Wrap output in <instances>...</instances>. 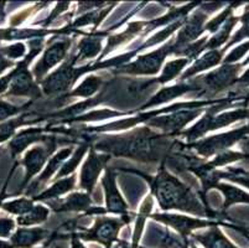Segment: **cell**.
Listing matches in <instances>:
<instances>
[{
  "label": "cell",
  "instance_id": "d590c367",
  "mask_svg": "<svg viewBox=\"0 0 249 248\" xmlns=\"http://www.w3.org/2000/svg\"><path fill=\"white\" fill-rule=\"evenodd\" d=\"M29 115V113H24L20 117L13 118V119L5 120V122L0 123V144L4 142H6L8 139L13 138L15 135V132L19 127L24 126L28 123L26 117Z\"/></svg>",
  "mask_w": 249,
  "mask_h": 248
},
{
  "label": "cell",
  "instance_id": "60d3db41",
  "mask_svg": "<svg viewBox=\"0 0 249 248\" xmlns=\"http://www.w3.org/2000/svg\"><path fill=\"white\" fill-rule=\"evenodd\" d=\"M237 6H239L238 3L235 4H232V5L228 6L227 9H226L223 13H221L219 15H217L216 18H213V19L211 20V21H208L207 24L205 25V31H208V33H217V31L221 29V26L223 24H225L226 20L228 19V18L232 15V10L234 8H237Z\"/></svg>",
  "mask_w": 249,
  "mask_h": 248
},
{
  "label": "cell",
  "instance_id": "603a6c76",
  "mask_svg": "<svg viewBox=\"0 0 249 248\" xmlns=\"http://www.w3.org/2000/svg\"><path fill=\"white\" fill-rule=\"evenodd\" d=\"M149 25V21H133L130 24H128V27L126 30L123 31L121 34H117V35H110L108 38V42L104 47V50L102 51L101 57H99L98 61H102V58L104 56H107L108 52H112L113 50L118 49L121 45L126 44L129 41H132L133 38L137 35L142 34V31L145 30V27Z\"/></svg>",
  "mask_w": 249,
  "mask_h": 248
},
{
  "label": "cell",
  "instance_id": "52a82bcc",
  "mask_svg": "<svg viewBox=\"0 0 249 248\" xmlns=\"http://www.w3.org/2000/svg\"><path fill=\"white\" fill-rule=\"evenodd\" d=\"M242 67H243L242 63H238V65H225L223 63L222 67H219L216 71L198 77V78H194V81L201 88V92L197 97H201L203 95H217L237 83V79H238L237 75L239 74Z\"/></svg>",
  "mask_w": 249,
  "mask_h": 248
},
{
  "label": "cell",
  "instance_id": "1f68e13d",
  "mask_svg": "<svg viewBox=\"0 0 249 248\" xmlns=\"http://www.w3.org/2000/svg\"><path fill=\"white\" fill-rule=\"evenodd\" d=\"M50 216V209L45 208L44 205H35L33 210L29 211L25 215L19 216L17 220L18 225L20 227H31L35 225L42 224V222L47 221V218Z\"/></svg>",
  "mask_w": 249,
  "mask_h": 248
},
{
  "label": "cell",
  "instance_id": "6da1fadb",
  "mask_svg": "<svg viewBox=\"0 0 249 248\" xmlns=\"http://www.w3.org/2000/svg\"><path fill=\"white\" fill-rule=\"evenodd\" d=\"M173 136L159 134L149 127L138 128L122 135H106L90 143L94 150L110 156L133 159L145 164L161 163L176 147Z\"/></svg>",
  "mask_w": 249,
  "mask_h": 248
},
{
  "label": "cell",
  "instance_id": "7bdbcfd3",
  "mask_svg": "<svg viewBox=\"0 0 249 248\" xmlns=\"http://www.w3.org/2000/svg\"><path fill=\"white\" fill-rule=\"evenodd\" d=\"M0 52L11 61L17 58H24L26 56V45L22 42H17L10 46L0 47Z\"/></svg>",
  "mask_w": 249,
  "mask_h": 248
},
{
  "label": "cell",
  "instance_id": "d4e9b609",
  "mask_svg": "<svg viewBox=\"0 0 249 248\" xmlns=\"http://www.w3.org/2000/svg\"><path fill=\"white\" fill-rule=\"evenodd\" d=\"M76 179L77 175L72 174L69 177H63L60 180H56L51 188L34 196L33 201H50V200L60 199V196H62L63 194H66V192L76 188Z\"/></svg>",
  "mask_w": 249,
  "mask_h": 248
},
{
  "label": "cell",
  "instance_id": "ee69618b",
  "mask_svg": "<svg viewBox=\"0 0 249 248\" xmlns=\"http://www.w3.org/2000/svg\"><path fill=\"white\" fill-rule=\"evenodd\" d=\"M239 20L243 22V25H242V29L235 33V35L233 36L232 40L228 41L227 45H226V46L222 49L223 51H226L228 47H231L233 44H235V42H238V41L243 40V38H249V6H248V9H247V13L244 14L243 17L239 18Z\"/></svg>",
  "mask_w": 249,
  "mask_h": 248
},
{
  "label": "cell",
  "instance_id": "277c9868",
  "mask_svg": "<svg viewBox=\"0 0 249 248\" xmlns=\"http://www.w3.org/2000/svg\"><path fill=\"white\" fill-rule=\"evenodd\" d=\"M124 218H112L107 216H97L94 225L90 229L80 227L74 235L81 241L86 242H97L106 248H112L113 243L118 241V235L122 227L128 225Z\"/></svg>",
  "mask_w": 249,
  "mask_h": 248
},
{
  "label": "cell",
  "instance_id": "f6af8a7d",
  "mask_svg": "<svg viewBox=\"0 0 249 248\" xmlns=\"http://www.w3.org/2000/svg\"><path fill=\"white\" fill-rule=\"evenodd\" d=\"M46 4H49V3H37L35 6H33V8H29V9H26V10H24V11H21V13L14 15V17L10 19L11 26H17V25H20L25 19H28L29 17H31V14L36 13V11L41 10L42 8H45V6H46Z\"/></svg>",
  "mask_w": 249,
  "mask_h": 248
},
{
  "label": "cell",
  "instance_id": "836d02e7",
  "mask_svg": "<svg viewBox=\"0 0 249 248\" xmlns=\"http://www.w3.org/2000/svg\"><path fill=\"white\" fill-rule=\"evenodd\" d=\"M214 189L222 191V194L225 195V202H223V209L230 208L233 204H241L246 202L249 204V194H246L244 191L239 190L238 188H234L228 184H217Z\"/></svg>",
  "mask_w": 249,
  "mask_h": 248
},
{
  "label": "cell",
  "instance_id": "d6986e66",
  "mask_svg": "<svg viewBox=\"0 0 249 248\" xmlns=\"http://www.w3.org/2000/svg\"><path fill=\"white\" fill-rule=\"evenodd\" d=\"M93 201L90 195L86 192H73L65 199H56L47 201L49 208L55 213L86 212L92 206Z\"/></svg>",
  "mask_w": 249,
  "mask_h": 248
},
{
  "label": "cell",
  "instance_id": "6f0895ef",
  "mask_svg": "<svg viewBox=\"0 0 249 248\" xmlns=\"http://www.w3.org/2000/svg\"><path fill=\"white\" fill-rule=\"evenodd\" d=\"M52 242H53V238H52V236H50V237L47 238L46 241H45L44 245L40 246V247H36V248H50V247H51Z\"/></svg>",
  "mask_w": 249,
  "mask_h": 248
},
{
  "label": "cell",
  "instance_id": "e575fe53",
  "mask_svg": "<svg viewBox=\"0 0 249 248\" xmlns=\"http://www.w3.org/2000/svg\"><path fill=\"white\" fill-rule=\"evenodd\" d=\"M189 63L190 61L187 58H178V60H173L167 62L162 70V74L156 78L158 85H165L167 82L173 81L181 74L185 66L189 65Z\"/></svg>",
  "mask_w": 249,
  "mask_h": 248
},
{
  "label": "cell",
  "instance_id": "681fc988",
  "mask_svg": "<svg viewBox=\"0 0 249 248\" xmlns=\"http://www.w3.org/2000/svg\"><path fill=\"white\" fill-rule=\"evenodd\" d=\"M107 5H109V3H78V9H77V15H83V14L88 13V10H92L94 8H98V9H103L106 8Z\"/></svg>",
  "mask_w": 249,
  "mask_h": 248
},
{
  "label": "cell",
  "instance_id": "484cf974",
  "mask_svg": "<svg viewBox=\"0 0 249 248\" xmlns=\"http://www.w3.org/2000/svg\"><path fill=\"white\" fill-rule=\"evenodd\" d=\"M225 51L223 50H213V51H207L202 57L198 58L194 62V65L183 72L180 76V81H185V79H190L195 75L200 74V72L206 71L208 68L213 67V66L218 65L222 61V56H223Z\"/></svg>",
  "mask_w": 249,
  "mask_h": 248
},
{
  "label": "cell",
  "instance_id": "3957f363",
  "mask_svg": "<svg viewBox=\"0 0 249 248\" xmlns=\"http://www.w3.org/2000/svg\"><path fill=\"white\" fill-rule=\"evenodd\" d=\"M232 101L228 98L221 99L217 102L214 106L210 107L203 114V117L198 120L194 127H191L187 131H182L178 135L186 138L187 142L192 143L195 140H197L198 138L205 135L207 132L216 131V129L223 128L226 126H230L232 123L237 122V120L244 119V118H249V111L248 109H237L233 112L222 113V114L216 115L217 112L222 111V109L227 108V107H232Z\"/></svg>",
  "mask_w": 249,
  "mask_h": 248
},
{
  "label": "cell",
  "instance_id": "74e56055",
  "mask_svg": "<svg viewBox=\"0 0 249 248\" xmlns=\"http://www.w3.org/2000/svg\"><path fill=\"white\" fill-rule=\"evenodd\" d=\"M208 41V38L207 36H205V38H200L198 41H195V42H192V44H189L187 46H185L183 49H181L180 51H178L175 54V56H185V58H187V60L191 62V61H194L195 58H197V56L200 54H202L203 51H205V46L206 44H207Z\"/></svg>",
  "mask_w": 249,
  "mask_h": 248
},
{
  "label": "cell",
  "instance_id": "9c48e42d",
  "mask_svg": "<svg viewBox=\"0 0 249 248\" xmlns=\"http://www.w3.org/2000/svg\"><path fill=\"white\" fill-rule=\"evenodd\" d=\"M249 134V126H244L242 128L234 129L228 133L219 134V135L208 136L198 142H192L185 144L186 149H194L197 152V154L208 158V156L213 155V154H218L225 152L230 147H232L234 143L238 140H242L244 136Z\"/></svg>",
  "mask_w": 249,
  "mask_h": 248
},
{
  "label": "cell",
  "instance_id": "b9f144b4",
  "mask_svg": "<svg viewBox=\"0 0 249 248\" xmlns=\"http://www.w3.org/2000/svg\"><path fill=\"white\" fill-rule=\"evenodd\" d=\"M246 158H247L246 154L235 153V152H226L225 150V152L217 154L216 158H214L212 161H210L208 164H210L213 169H216V168L218 167H223L225 164H230L237 160H243V159Z\"/></svg>",
  "mask_w": 249,
  "mask_h": 248
},
{
  "label": "cell",
  "instance_id": "4316f807",
  "mask_svg": "<svg viewBox=\"0 0 249 248\" xmlns=\"http://www.w3.org/2000/svg\"><path fill=\"white\" fill-rule=\"evenodd\" d=\"M150 235L154 236L156 243H159L158 248H190L189 238L174 235L173 232L160 229L156 225L151 226Z\"/></svg>",
  "mask_w": 249,
  "mask_h": 248
},
{
  "label": "cell",
  "instance_id": "30bf717a",
  "mask_svg": "<svg viewBox=\"0 0 249 248\" xmlns=\"http://www.w3.org/2000/svg\"><path fill=\"white\" fill-rule=\"evenodd\" d=\"M77 65L76 54L70 55L65 60V62L57 68L55 72H52L50 76L42 79L41 90L46 95H58L71 90L74 82L77 81L74 68Z\"/></svg>",
  "mask_w": 249,
  "mask_h": 248
},
{
  "label": "cell",
  "instance_id": "4dcf8cb0",
  "mask_svg": "<svg viewBox=\"0 0 249 248\" xmlns=\"http://www.w3.org/2000/svg\"><path fill=\"white\" fill-rule=\"evenodd\" d=\"M186 19H187V17H183V18H180V19L175 20L174 22H171L170 25H167L164 30L159 31L158 34H155V35L151 36L149 40H146L145 42L142 45V46L137 47L134 51L140 52V51H142V50L148 49V47H151V46H154V45H158V44H160V42H162V41H165L166 38H169L170 36L173 35V34L175 33L178 29H181V27H182V25L185 24Z\"/></svg>",
  "mask_w": 249,
  "mask_h": 248
},
{
  "label": "cell",
  "instance_id": "83f0119b",
  "mask_svg": "<svg viewBox=\"0 0 249 248\" xmlns=\"http://www.w3.org/2000/svg\"><path fill=\"white\" fill-rule=\"evenodd\" d=\"M102 83H103V79L99 76H94V75H90L87 76L83 82L81 83L78 87L74 88L71 93H67V95H63L62 97H58L57 102L62 101H69V99L76 98V97H83V98H88V97H92L94 93H97L101 88Z\"/></svg>",
  "mask_w": 249,
  "mask_h": 248
},
{
  "label": "cell",
  "instance_id": "d6a6232c",
  "mask_svg": "<svg viewBox=\"0 0 249 248\" xmlns=\"http://www.w3.org/2000/svg\"><path fill=\"white\" fill-rule=\"evenodd\" d=\"M89 147H90V143L88 142H85L82 143V144H80V147L77 148L76 152L73 153V155L71 156V159L67 160L66 163L62 164V167H61L60 170H58V174L56 175L55 181L60 180V179H63V177L67 176V175L70 174H73L74 170L78 168V164L81 163V160H82L83 156H85V154L87 153V150L89 149Z\"/></svg>",
  "mask_w": 249,
  "mask_h": 248
},
{
  "label": "cell",
  "instance_id": "f5cc1de1",
  "mask_svg": "<svg viewBox=\"0 0 249 248\" xmlns=\"http://www.w3.org/2000/svg\"><path fill=\"white\" fill-rule=\"evenodd\" d=\"M114 243L115 245L112 246V248H139V242H135V241L126 242L125 240H119L118 238L117 242Z\"/></svg>",
  "mask_w": 249,
  "mask_h": 248
},
{
  "label": "cell",
  "instance_id": "e0dca14e",
  "mask_svg": "<svg viewBox=\"0 0 249 248\" xmlns=\"http://www.w3.org/2000/svg\"><path fill=\"white\" fill-rule=\"evenodd\" d=\"M72 150H73V148L67 147L65 148V149H61L58 153H56L55 155H53V158H52L51 160H49L46 168H45L44 172L40 174V176H38L37 179H35L33 183H30L28 189L25 190V195L28 197L30 196L31 199H33L34 196H36V195L38 194V191L41 190L45 186V184L51 179L52 175L55 174V172L62 167L63 161L69 158L70 154L72 153Z\"/></svg>",
  "mask_w": 249,
  "mask_h": 248
},
{
  "label": "cell",
  "instance_id": "7402d4cb",
  "mask_svg": "<svg viewBox=\"0 0 249 248\" xmlns=\"http://www.w3.org/2000/svg\"><path fill=\"white\" fill-rule=\"evenodd\" d=\"M108 31H92L85 33L77 45V63L83 62L86 60H92L102 51V40L108 35Z\"/></svg>",
  "mask_w": 249,
  "mask_h": 248
},
{
  "label": "cell",
  "instance_id": "7a4b0ae2",
  "mask_svg": "<svg viewBox=\"0 0 249 248\" xmlns=\"http://www.w3.org/2000/svg\"><path fill=\"white\" fill-rule=\"evenodd\" d=\"M119 170L134 172L138 176L145 179L151 189V195L156 197L162 211L178 210L196 216H207L212 218L211 213L206 210L203 204H201L198 194L194 192L186 184L181 183L173 174H170L165 168L164 161L160 163L156 176H151L140 170L129 168H119Z\"/></svg>",
  "mask_w": 249,
  "mask_h": 248
},
{
  "label": "cell",
  "instance_id": "c3c4849f",
  "mask_svg": "<svg viewBox=\"0 0 249 248\" xmlns=\"http://www.w3.org/2000/svg\"><path fill=\"white\" fill-rule=\"evenodd\" d=\"M70 4H71V3H69V1H66V3H57V5H56V8L53 9V10H52V13L50 14L46 19L42 20V21H41L42 26L46 27V26H49V25H51L52 22H53V20L57 19L58 15H60L62 11L67 10V9L70 8Z\"/></svg>",
  "mask_w": 249,
  "mask_h": 248
},
{
  "label": "cell",
  "instance_id": "f907efd6",
  "mask_svg": "<svg viewBox=\"0 0 249 248\" xmlns=\"http://www.w3.org/2000/svg\"><path fill=\"white\" fill-rule=\"evenodd\" d=\"M18 167H19V163H18V161H17V163L14 164V167L11 168V170H10V174H9L8 179H6L5 184H4V186H3V190H1V192H0V208H1V206H3V201H4V200H5L6 197L9 196V195L6 194V188H8V185H9V181H10V177H11V175L14 174L15 169H17Z\"/></svg>",
  "mask_w": 249,
  "mask_h": 248
},
{
  "label": "cell",
  "instance_id": "94428289",
  "mask_svg": "<svg viewBox=\"0 0 249 248\" xmlns=\"http://www.w3.org/2000/svg\"><path fill=\"white\" fill-rule=\"evenodd\" d=\"M190 248H197L195 243H190Z\"/></svg>",
  "mask_w": 249,
  "mask_h": 248
},
{
  "label": "cell",
  "instance_id": "9f6ffc18",
  "mask_svg": "<svg viewBox=\"0 0 249 248\" xmlns=\"http://www.w3.org/2000/svg\"><path fill=\"white\" fill-rule=\"evenodd\" d=\"M237 83L242 86H248L249 87V70L241 77V78L237 79Z\"/></svg>",
  "mask_w": 249,
  "mask_h": 248
},
{
  "label": "cell",
  "instance_id": "44dd1931",
  "mask_svg": "<svg viewBox=\"0 0 249 248\" xmlns=\"http://www.w3.org/2000/svg\"><path fill=\"white\" fill-rule=\"evenodd\" d=\"M51 236V231L44 227H19L10 237L13 248H34Z\"/></svg>",
  "mask_w": 249,
  "mask_h": 248
},
{
  "label": "cell",
  "instance_id": "816d5d0a",
  "mask_svg": "<svg viewBox=\"0 0 249 248\" xmlns=\"http://www.w3.org/2000/svg\"><path fill=\"white\" fill-rule=\"evenodd\" d=\"M15 65H17V63H14V61L9 60L8 57H5V56L0 52V75L3 74L5 70H8V68L14 67Z\"/></svg>",
  "mask_w": 249,
  "mask_h": 248
},
{
  "label": "cell",
  "instance_id": "f546056e",
  "mask_svg": "<svg viewBox=\"0 0 249 248\" xmlns=\"http://www.w3.org/2000/svg\"><path fill=\"white\" fill-rule=\"evenodd\" d=\"M237 21H239V18H235L231 15V17L226 20L225 24L222 25L221 29H219V30L207 41V44H206L205 46V51H213V50H218L222 45L226 44L228 38H230L231 31H232V29L234 27L235 22Z\"/></svg>",
  "mask_w": 249,
  "mask_h": 248
},
{
  "label": "cell",
  "instance_id": "ab89813d",
  "mask_svg": "<svg viewBox=\"0 0 249 248\" xmlns=\"http://www.w3.org/2000/svg\"><path fill=\"white\" fill-rule=\"evenodd\" d=\"M31 103H33V101L22 104V106H15V104H11L9 103V102L1 101V99H0V123L5 122L8 118L22 112L25 109L30 108Z\"/></svg>",
  "mask_w": 249,
  "mask_h": 248
},
{
  "label": "cell",
  "instance_id": "ffe728a7",
  "mask_svg": "<svg viewBox=\"0 0 249 248\" xmlns=\"http://www.w3.org/2000/svg\"><path fill=\"white\" fill-rule=\"evenodd\" d=\"M46 132L45 128H40V127H35V128H28L24 131L19 132L11 138L10 143L8 144L9 150H10L11 159H15L18 155L24 152L29 145L34 144V143H45L49 139V135L44 134Z\"/></svg>",
  "mask_w": 249,
  "mask_h": 248
},
{
  "label": "cell",
  "instance_id": "4fadbf2b",
  "mask_svg": "<svg viewBox=\"0 0 249 248\" xmlns=\"http://www.w3.org/2000/svg\"><path fill=\"white\" fill-rule=\"evenodd\" d=\"M150 217L155 220V221H159L174 229L183 238H189L192 235V231H195V229L211 227L214 226V225H223V226H226V224H222V222L198 220V218L189 217V216L185 215H175V213H151Z\"/></svg>",
  "mask_w": 249,
  "mask_h": 248
},
{
  "label": "cell",
  "instance_id": "91938a15",
  "mask_svg": "<svg viewBox=\"0 0 249 248\" xmlns=\"http://www.w3.org/2000/svg\"><path fill=\"white\" fill-rule=\"evenodd\" d=\"M0 248H13L10 242H6V241L0 240Z\"/></svg>",
  "mask_w": 249,
  "mask_h": 248
},
{
  "label": "cell",
  "instance_id": "ac0fdd59",
  "mask_svg": "<svg viewBox=\"0 0 249 248\" xmlns=\"http://www.w3.org/2000/svg\"><path fill=\"white\" fill-rule=\"evenodd\" d=\"M53 34V35L67 36L70 34H76V31L72 30L70 24L63 26L62 29L57 30H47V29H0V40L1 41H11V40H35V38H44L46 35Z\"/></svg>",
  "mask_w": 249,
  "mask_h": 248
},
{
  "label": "cell",
  "instance_id": "7c38bea8",
  "mask_svg": "<svg viewBox=\"0 0 249 248\" xmlns=\"http://www.w3.org/2000/svg\"><path fill=\"white\" fill-rule=\"evenodd\" d=\"M104 170H106V174L102 177V186L104 189V196H106V206H107L106 210L107 212L121 215L122 218L126 220L130 224V221L133 220V215L128 212V204L118 190L117 181H115L117 174L109 167H107Z\"/></svg>",
  "mask_w": 249,
  "mask_h": 248
},
{
  "label": "cell",
  "instance_id": "bcb514c9",
  "mask_svg": "<svg viewBox=\"0 0 249 248\" xmlns=\"http://www.w3.org/2000/svg\"><path fill=\"white\" fill-rule=\"evenodd\" d=\"M248 50H249V41L248 42H244V44L239 45V46L235 47L233 51H231L230 54H228L227 57L223 60V63H225V65H232V63L237 62L239 58L243 57Z\"/></svg>",
  "mask_w": 249,
  "mask_h": 248
},
{
  "label": "cell",
  "instance_id": "680465c9",
  "mask_svg": "<svg viewBox=\"0 0 249 248\" xmlns=\"http://www.w3.org/2000/svg\"><path fill=\"white\" fill-rule=\"evenodd\" d=\"M4 8H5V3L1 1L0 3V22L4 21V18H5V14H4Z\"/></svg>",
  "mask_w": 249,
  "mask_h": 248
},
{
  "label": "cell",
  "instance_id": "6125c7cd",
  "mask_svg": "<svg viewBox=\"0 0 249 248\" xmlns=\"http://www.w3.org/2000/svg\"><path fill=\"white\" fill-rule=\"evenodd\" d=\"M247 63H249V58H247V60H246V61H244V62H243V63H242V65H243V66H246V65H247Z\"/></svg>",
  "mask_w": 249,
  "mask_h": 248
},
{
  "label": "cell",
  "instance_id": "e7e4bbea",
  "mask_svg": "<svg viewBox=\"0 0 249 248\" xmlns=\"http://www.w3.org/2000/svg\"><path fill=\"white\" fill-rule=\"evenodd\" d=\"M139 248H146V247H139Z\"/></svg>",
  "mask_w": 249,
  "mask_h": 248
},
{
  "label": "cell",
  "instance_id": "7dc6e473",
  "mask_svg": "<svg viewBox=\"0 0 249 248\" xmlns=\"http://www.w3.org/2000/svg\"><path fill=\"white\" fill-rule=\"evenodd\" d=\"M15 229V221L10 217H0V238L11 237Z\"/></svg>",
  "mask_w": 249,
  "mask_h": 248
},
{
  "label": "cell",
  "instance_id": "cb8c5ba5",
  "mask_svg": "<svg viewBox=\"0 0 249 248\" xmlns=\"http://www.w3.org/2000/svg\"><path fill=\"white\" fill-rule=\"evenodd\" d=\"M190 237L197 241L205 248H238L223 235V232L218 229V225L211 226L203 233H192Z\"/></svg>",
  "mask_w": 249,
  "mask_h": 248
},
{
  "label": "cell",
  "instance_id": "f35d334b",
  "mask_svg": "<svg viewBox=\"0 0 249 248\" xmlns=\"http://www.w3.org/2000/svg\"><path fill=\"white\" fill-rule=\"evenodd\" d=\"M218 175L221 179H227V180L234 181V183L242 184L243 186L249 189V172L244 170L242 168L230 167L227 168V172H218Z\"/></svg>",
  "mask_w": 249,
  "mask_h": 248
},
{
  "label": "cell",
  "instance_id": "9a60e30c",
  "mask_svg": "<svg viewBox=\"0 0 249 248\" xmlns=\"http://www.w3.org/2000/svg\"><path fill=\"white\" fill-rule=\"evenodd\" d=\"M210 14L207 11L200 8L195 14H192L191 17H187L186 21L182 25L181 30L178 31V38L174 41V46H175V54L187 46L189 44H192L197 40L198 36L202 35L205 33V21L207 20ZM174 54V55H175Z\"/></svg>",
  "mask_w": 249,
  "mask_h": 248
},
{
  "label": "cell",
  "instance_id": "5b68a950",
  "mask_svg": "<svg viewBox=\"0 0 249 248\" xmlns=\"http://www.w3.org/2000/svg\"><path fill=\"white\" fill-rule=\"evenodd\" d=\"M76 38V35L73 38H69V36H62V35H55L53 38H50L47 41V49L45 50L44 55H42L41 60L38 61L33 68V76L35 78L36 83L44 79L45 75L51 70L52 67L61 61L66 60L67 58V52L71 49L72 42Z\"/></svg>",
  "mask_w": 249,
  "mask_h": 248
},
{
  "label": "cell",
  "instance_id": "be15d7a7",
  "mask_svg": "<svg viewBox=\"0 0 249 248\" xmlns=\"http://www.w3.org/2000/svg\"><path fill=\"white\" fill-rule=\"evenodd\" d=\"M1 152H3V148L0 147V153H1Z\"/></svg>",
  "mask_w": 249,
  "mask_h": 248
},
{
  "label": "cell",
  "instance_id": "8992f818",
  "mask_svg": "<svg viewBox=\"0 0 249 248\" xmlns=\"http://www.w3.org/2000/svg\"><path fill=\"white\" fill-rule=\"evenodd\" d=\"M174 38L169 41V44L164 45L159 50L150 52V54L142 55L133 62L125 63L121 67L114 68L115 74L125 75H156L161 68L165 58L170 55L175 54Z\"/></svg>",
  "mask_w": 249,
  "mask_h": 248
},
{
  "label": "cell",
  "instance_id": "db71d44e",
  "mask_svg": "<svg viewBox=\"0 0 249 248\" xmlns=\"http://www.w3.org/2000/svg\"><path fill=\"white\" fill-rule=\"evenodd\" d=\"M70 242H71V247L72 248H87L85 246V243L80 240V238L77 237L74 233H72L71 238H70Z\"/></svg>",
  "mask_w": 249,
  "mask_h": 248
},
{
  "label": "cell",
  "instance_id": "8d00e7d4",
  "mask_svg": "<svg viewBox=\"0 0 249 248\" xmlns=\"http://www.w3.org/2000/svg\"><path fill=\"white\" fill-rule=\"evenodd\" d=\"M34 206H35V205H34L33 199H29V197H20V199L5 202V204L3 202L1 209L5 210L6 212L13 213V215L22 216L25 215V213H28L29 211L33 210Z\"/></svg>",
  "mask_w": 249,
  "mask_h": 248
},
{
  "label": "cell",
  "instance_id": "11a10c76",
  "mask_svg": "<svg viewBox=\"0 0 249 248\" xmlns=\"http://www.w3.org/2000/svg\"><path fill=\"white\" fill-rule=\"evenodd\" d=\"M239 148L246 153V155H249V136H244L243 139L241 140Z\"/></svg>",
  "mask_w": 249,
  "mask_h": 248
},
{
  "label": "cell",
  "instance_id": "2e32d148",
  "mask_svg": "<svg viewBox=\"0 0 249 248\" xmlns=\"http://www.w3.org/2000/svg\"><path fill=\"white\" fill-rule=\"evenodd\" d=\"M198 93L200 95L201 88L200 86L194 81V78L190 79L189 82H181V83H178L175 86H171V87H164L159 91L158 93L151 97L145 104H142L139 108V111H144V109H149L154 106H158V104L166 103V102L173 101V99L178 98V97H181L185 93Z\"/></svg>",
  "mask_w": 249,
  "mask_h": 248
},
{
  "label": "cell",
  "instance_id": "8fae6325",
  "mask_svg": "<svg viewBox=\"0 0 249 248\" xmlns=\"http://www.w3.org/2000/svg\"><path fill=\"white\" fill-rule=\"evenodd\" d=\"M202 112V108L196 109H181L178 112L170 113L167 115H159L149 119L146 127L149 128H156L170 136H175L182 132L187 123L197 118Z\"/></svg>",
  "mask_w": 249,
  "mask_h": 248
},
{
  "label": "cell",
  "instance_id": "5bb4252c",
  "mask_svg": "<svg viewBox=\"0 0 249 248\" xmlns=\"http://www.w3.org/2000/svg\"><path fill=\"white\" fill-rule=\"evenodd\" d=\"M110 159L112 156L109 154H98L90 144L89 154H88L87 160L83 164L80 177V188L86 191V194L92 195L99 174L102 170L107 168V164Z\"/></svg>",
  "mask_w": 249,
  "mask_h": 248
},
{
  "label": "cell",
  "instance_id": "ba28073f",
  "mask_svg": "<svg viewBox=\"0 0 249 248\" xmlns=\"http://www.w3.org/2000/svg\"><path fill=\"white\" fill-rule=\"evenodd\" d=\"M57 138H56L55 134H52V135H49V139L44 143V145H36V147L31 148L28 153L25 154L24 159L21 160V164L26 169V174H25L22 185L20 186L17 192L13 194V196L19 195L20 192L24 191V189L29 185L31 179L44 168V165L49 160L51 154L57 149Z\"/></svg>",
  "mask_w": 249,
  "mask_h": 248
},
{
  "label": "cell",
  "instance_id": "f1b7e54d",
  "mask_svg": "<svg viewBox=\"0 0 249 248\" xmlns=\"http://www.w3.org/2000/svg\"><path fill=\"white\" fill-rule=\"evenodd\" d=\"M117 5V3H110L109 6H106L103 9H98V10L94 11H89V13H86L81 17L77 18L73 22L70 24V26L72 27V30L77 31V29H80V27L87 26V25H93V30L96 31V29L98 27V25L103 21V19L107 17L108 14L110 13L114 6Z\"/></svg>",
  "mask_w": 249,
  "mask_h": 248
}]
</instances>
